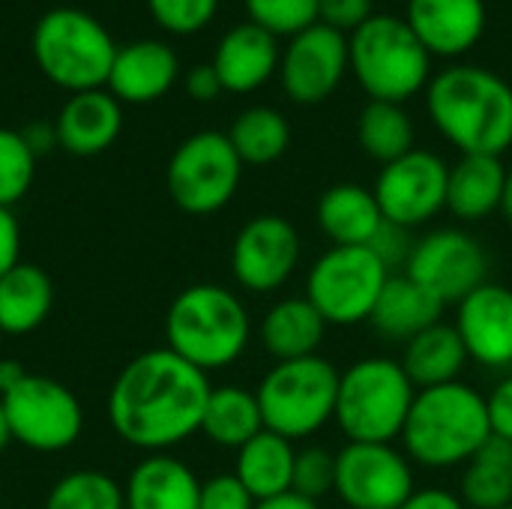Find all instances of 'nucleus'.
I'll list each match as a JSON object with an SVG mask.
<instances>
[{
  "label": "nucleus",
  "mask_w": 512,
  "mask_h": 509,
  "mask_svg": "<svg viewBox=\"0 0 512 509\" xmlns=\"http://www.w3.org/2000/svg\"><path fill=\"white\" fill-rule=\"evenodd\" d=\"M210 375L171 348L132 357L114 378L105 414L120 441L135 450L168 453L201 432L210 399Z\"/></svg>",
  "instance_id": "1"
},
{
  "label": "nucleus",
  "mask_w": 512,
  "mask_h": 509,
  "mask_svg": "<svg viewBox=\"0 0 512 509\" xmlns=\"http://www.w3.org/2000/svg\"><path fill=\"white\" fill-rule=\"evenodd\" d=\"M435 129L462 153L504 156L512 147V87L495 72L456 63L426 87Z\"/></svg>",
  "instance_id": "2"
},
{
  "label": "nucleus",
  "mask_w": 512,
  "mask_h": 509,
  "mask_svg": "<svg viewBox=\"0 0 512 509\" xmlns=\"http://www.w3.org/2000/svg\"><path fill=\"white\" fill-rule=\"evenodd\" d=\"M492 438L486 393L465 381L417 390L402 429V450L414 468H465Z\"/></svg>",
  "instance_id": "3"
},
{
  "label": "nucleus",
  "mask_w": 512,
  "mask_h": 509,
  "mask_svg": "<svg viewBox=\"0 0 512 509\" xmlns=\"http://www.w3.org/2000/svg\"><path fill=\"white\" fill-rule=\"evenodd\" d=\"M249 342V309L225 285H189L165 312V348L207 375L234 366L246 354Z\"/></svg>",
  "instance_id": "4"
},
{
  "label": "nucleus",
  "mask_w": 512,
  "mask_h": 509,
  "mask_svg": "<svg viewBox=\"0 0 512 509\" xmlns=\"http://www.w3.org/2000/svg\"><path fill=\"white\" fill-rule=\"evenodd\" d=\"M348 69L372 102L402 105L432 81V54L396 15H372L348 36Z\"/></svg>",
  "instance_id": "5"
},
{
  "label": "nucleus",
  "mask_w": 512,
  "mask_h": 509,
  "mask_svg": "<svg viewBox=\"0 0 512 509\" xmlns=\"http://www.w3.org/2000/svg\"><path fill=\"white\" fill-rule=\"evenodd\" d=\"M414 399L417 387L396 357H360L339 375L336 426L348 441L393 444Z\"/></svg>",
  "instance_id": "6"
},
{
  "label": "nucleus",
  "mask_w": 512,
  "mask_h": 509,
  "mask_svg": "<svg viewBox=\"0 0 512 509\" xmlns=\"http://www.w3.org/2000/svg\"><path fill=\"white\" fill-rule=\"evenodd\" d=\"M339 375L321 354L273 363L255 387L264 429L297 444L336 423Z\"/></svg>",
  "instance_id": "7"
},
{
  "label": "nucleus",
  "mask_w": 512,
  "mask_h": 509,
  "mask_svg": "<svg viewBox=\"0 0 512 509\" xmlns=\"http://www.w3.org/2000/svg\"><path fill=\"white\" fill-rule=\"evenodd\" d=\"M114 57L117 45L111 33L84 9L60 6L36 21L33 60L51 84L69 93L102 90Z\"/></svg>",
  "instance_id": "8"
},
{
  "label": "nucleus",
  "mask_w": 512,
  "mask_h": 509,
  "mask_svg": "<svg viewBox=\"0 0 512 509\" xmlns=\"http://www.w3.org/2000/svg\"><path fill=\"white\" fill-rule=\"evenodd\" d=\"M393 273L369 246H330L306 273V300L330 327L366 324Z\"/></svg>",
  "instance_id": "9"
},
{
  "label": "nucleus",
  "mask_w": 512,
  "mask_h": 509,
  "mask_svg": "<svg viewBox=\"0 0 512 509\" xmlns=\"http://www.w3.org/2000/svg\"><path fill=\"white\" fill-rule=\"evenodd\" d=\"M243 162L228 132L204 129L189 135L171 156L165 183L171 201L192 216H210L231 204L240 189Z\"/></svg>",
  "instance_id": "10"
},
{
  "label": "nucleus",
  "mask_w": 512,
  "mask_h": 509,
  "mask_svg": "<svg viewBox=\"0 0 512 509\" xmlns=\"http://www.w3.org/2000/svg\"><path fill=\"white\" fill-rule=\"evenodd\" d=\"M12 441L33 453H63L84 432V408L78 396L45 375H24L3 399Z\"/></svg>",
  "instance_id": "11"
},
{
  "label": "nucleus",
  "mask_w": 512,
  "mask_h": 509,
  "mask_svg": "<svg viewBox=\"0 0 512 509\" xmlns=\"http://www.w3.org/2000/svg\"><path fill=\"white\" fill-rule=\"evenodd\" d=\"M333 492L345 509H399L417 492V468L396 444L345 441Z\"/></svg>",
  "instance_id": "12"
},
{
  "label": "nucleus",
  "mask_w": 512,
  "mask_h": 509,
  "mask_svg": "<svg viewBox=\"0 0 512 509\" xmlns=\"http://www.w3.org/2000/svg\"><path fill=\"white\" fill-rule=\"evenodd\" d=\"M402 273L444 306H456L489 282V255L465 228H435L417 237Z\"/></svg>",
  "instance_id": "13"
},
{
  "label": "nucleus",
  "mask_w": 512,
  "mask_h": 509,
  "mask_svg": "<svg viewBox=\"0 0 512 509\" xmlns=\"http://www.w3.org/2000/svg\"><path fill=\"white\" fill-rule=\"evenodd\" d=\"M447 177L450 165L438 153L414 147L402 159L381 165L372 192L387 222L417 231L447 210Z\"/></svg>",
  "instance_id": "14"
},
{
  "label": "nucleus",
  "mask_w": 512,
  "mask_h": 509,
  "mask_svg": "<svg viewBox=\"0 0 512 509\" xmlns=\"http://www.w3.org/2000/svg\"><path fill=\"white\" fill-rule=\"evenodd\" d=\"M303 240L300 231L276 213L249 219L231 243L234 282L249 294H273L300 267Z\"/></svg>",
  "instance_id": "15"
},
{
  "label": "nucleus",
  "mask_w": 512,
  "mask_h": 509,
  "mask_svg": "<svg viewBox=\"0 0 512 509\" xmlns=\"http://www.w3.org/2000/svg\"><path fill=\"white\" fill-rule=\"evenodd\" d=\"M348 72V36L315 21L291 36L279 60L282 90L297 105H318L336 93Z\"/></svg>",
  "instance_id": "16"
},
{
  "label": "nucleus",
  "mask_w": 512,
  "mask_h": 509,
  "mask_svg": "<svg viewBox=\"0 0 512 509\" xmlns=\"http://www.w3.org/2000/svg\"><path fill=\"white\" fill-rule=\"evenodd\" d=\"M453 327L468 360L486 372H512V288L486 282L456 303Z\"/></svg>",
  "instance_id": "17"
},
{
  "label": "nucleus",
  "mask_w": 512,
  "mask_h": 509,
  "mask_svg": "<svg viewBox=\"0 0 512 509\" xmlns=\"http://www.w3.org/2000/svg\"><path fill=\"white\" fill-rule=\"evenodd\" d=\"M408 27L435 57H462L486 33V0H408Z\"/></svg>",
  "instance_id": "18"
},
{
  "label": "nucleus",
  "mask_w": 512,
  "mask_h": 509,
  "mask_svg": "<svg viewBox=\"0 0 512 509\" xmlns=\"http://www.w3.org/2000/svg\"><path fill=\"white\" fill-rule=\"evenodd\" d=\"M279 60V39L270 30L246 21L231 27L219 39L213 69L228 93H252L264 87L273 78V72H279Z\"/></svg>",
  "instance_id": "19"
},
{
  "label": "nucleus",
  "mask_w": 512,
  "mask_h": 509,
  "mask_svg": "<svg viewBox=\"0 0 512 509\" xmlns=\"http://www.w3.org/2000/svg\"><path fill=\"white\" fill-rule=\"evenodd\" d=\"M180 75V60L171 45L156 39H141L126 48H117L111 75H108V93L117 102L147 105L162 99Z\"/></svg>",
  "instance_id": "20"
},
{
  "label": "nucleus",
  "mask_w": 512,
  "mask_h": 509,
  "mask_svg": "<svg viewBox=\"0 0 512 509\" xmlns=\"http://www.w3.org/2000/svg\"><path fill=\"white\" fill-rule=\"evenodd\" d=\"M54 129H57V144L66 153L96 156L117 141L123 129V108L108 90L72 93L60 108Z\"/></svg>",
  "instance_id": "21"
},
{
  "label": "nucleus",
  "mask_w": 512,
  "mask_h": 509,
  "mask_svg": "<svg viewBox=\"0 0 512 509\" xmlns=\"http://www.w3.org/2000/svg\"><path fill=\"white\" fill-rule=\"evenodd\" d=\"M126 509H198L201 480L171 453H150L123 483Z\"/></svg>",
  "instance_id": "22"
},
{
  "label": "nucleus",
  "mask_w": 512,
  "mask_h": 509,
  "mask_svg": "<svg viewBox=\"0 0 512 509\" xmlns=\"http://www.w3.org/2000/svg\"><path fill=\"white\" fill-rule=\"evenodd\" d=\"M444 315V303L435 300L423 285H417L405 273H393L375 303V312L369 318L372 330L390 342V345H408L423 330L435 327Z\"/></svg>",
  "instance_id": "23"
},
{
  "label": "nucleus",
  "mask_w": 512,
  "mask_h": 509,
  "mask_svg": "<svg viewBox=\"0 0 512 509\" xmlns=\"http://www.w3.org/2000/svg\"><path fill=\"white\" fill-rule=\"evenodd\" d=\"M327 327L330 324L306 297H282L264 312L258 324V339L276 363L303 360L321 351Z\"/></svg>",
  "instance_id": "24"
},
{
  "label": "nucleus",
  "mask_w": 512,
  "mask_h": 509,
  "mask_svg": "<svg viewBox=\"0 0 512 509\" xmlns=\"http://www.w3.org/2000/svg\"><path fill=\"white\" fill-rule=\"evenodd\" d=\"M315 222L333 246H369L387 219L372 189L360 183H336L318 198Z\"/></svg>",
  "instance_id": "25"
},
{
  "label": "nucleus",
  "mask_w": 512,
  "mask_h": 509,
  "mask_svg": "<svg viewBox=\"0 0 512 509\" xmlns=\"http://www.w3.org/2000/svg\"><path fill=\"white\" fill-rule=\"evenodd\" d=\"M510 171L501 156L468 153L450 165L447 177V210L462 222H483L501 210Z\"/></svg>",
  "instance_id": "26"
},
{
  "label": "nucleus",
  "mask_w": 512,
  "mask_h": 509,
  "mask_svg": "<svg viewBox=\"0 0 512 509\" xmlns=\"http://www.w3.org/2000/svg\"><path fill=\"white\" fill-rule=\"evenodd\" d=\"M294 462L297 447L294 441L264 429L249 444L237 450L234 477L249 489L255 501H267L294 489Z\"/></svg>",
  "instance_id": "27"
},
{
  "label": "nucleus",
  "mask_w": 512,
  "mask_h": 509,
  "mask_svg": "<svg viewBox=\"0 0 512 509\" xmlns=\"http://www.w3.org/2000/svg\"><path fill=\"white\" fill-rule=\"evenodd\" d=\"M54 306L51 276L27 261H18L0 276V333L27 336L45 324Z\"/></svg>",
  "instance_id": "28"
},
{
  "label": "nucleus",
  "mask_w": 512,
  "mask_h": 509,
  "mask_svg": "<svg viewBox=\"0 0 512 509\" xmlns=\"http://www.w3.org/2000/svg\"><path fill=\"white\" fill-rule=\"evenodd\" d=\"M399 363L408 372V378L414 381V387L426 390V387L462 381V372L468 369L471 360H468V351H465L456 327L447 321H438L435 327L423 330L417 339H411L402 348Z\"/></svg>",
  "instance_id": "29"
},
{
  "label": "nucleus",
  "mask_w": 512,
  "mask_h": 509,
  "mask_svg": "<svg viewBox=\"0 0 512 509\" xmlns=\"http://www.w3.org/2000/svg\"><path fill=\"white\" fill-rule=\"evenodd\" d=\"M261 432H264V417L255 390H246L240 384H225L210 390L201 420V435L210 444L237 453Z\"/></svg>",
  "instance_id": "30"
},
{
  "label": "nucleus",
  "mask_w": 512,
  "mask_h": 509,
  "mask_svg": "<svg viewBox=\"0 0 512 509\" xmlns=\"http://www.w3.org/2000/svg\"><path fill=\"white\" fill-rule=\"evenodd\" d=\"M468 509H504L512 504V444L489 438L462 468L459 492Z\"/></svg>",
  "instance_id": "31"
},
{
  "label": "nucleus",
  "mask_w": 512,
  "mask_h": 509,
  "mask_svg": "<svg viewBox=\"0 0 512 509\" xmlns=\"http://www.w3.org/2000/svg\"><path fill=\"white\" fill-rule=\"evenodd\" d=\"M228 141L234 144L243 165H270L285 156L291 144V126L282 111L255 105V108H246L231 123Z\"/></svg>",
  "instance_id": "32"
},
{
  "label": "nucleus",
  "mask_w": 512,
  "mask_h": 509,
  "mask_svg": "<svg viewBox=\"0 0 512 509\" xmlns=\"http://www.w3.org/2000/svg\"><path fill=\"white\" fill-rule=\"evenodd\" d=\"M357 141L375 162H396L414 150V120L402 105L369 102L357 120Z\"/></svg>",
  "instance_id": "33"
},
{
  "label": "nucleus",
  "mask_w": 512,
  "mask_h": 509,
  "mask_svg": "<svg viewBox=\"0 0 512 509\" xmlns=\"http://www.w3.org/2000/svg\"><path fill=\"white\" fill-rule=\"evenodd\" d=\"M45 509H126V498L123 486L111 474L78 468L51 486Z\"/></svg>",
  "instance_id": "34"
},
{
  "label": "nucleus",
  "mask_w": 512,
  "mask_h": 509,
  "mask_svg": "<svg viewBox=\"0 0 512 509\" xmlns=\"http://www.w3.org/2000/svg\"><path fill=\"white\" fill-rule=\"evenodd\" d=\"M36 177V156L27 147L21 129L0 126V207L12 210L18 204Z\"/></svg>",
  "instance_id": "35"
},
{
  "label": "nucleus",
  "mask_w": 512,
  "mask_h": 509,
  "mask_svg": "<svg viewBox=\"0 0 512 509\" xmlns=\"http://www.w3.org/2000/svg\"><path fill=\"white\" fill-rule=\"evenodd\" d=\"M249 21L279 36H297L318 21L321 0H243Z\"/></svg>",
  "instance_id": "36"
},
{
  "label": "nucleus",
  "mask_w": 512,
  "mask_h": 509,
  "mask_svg": "<svg viewBox=\"0 0 512 509\" xmlns=\"http://www.w3.org/2000/svg\"><path fill=\"white\" fill-rule=\"evenodd\" d=\"M336 489V453L321 444H306L297 450L294 489L309 501H321Z\"/></svg>",
  "instance_id": "37"
},
{
  "label": "nucleus",
  "mask_w": 512,
  "mask_h": 509,
  "mask_svg": "<svg viewBox=\"0 0 512 509\" xmlns=\"http://www.w3.org/2000/svg\"><path fill=\"white\" fill-rule=\"evenodd\" d=\"M147 6L159 27L177 36H189L213 21L219 0H147Z\"/></svg>",
  "instance_id": "38"
},
{
  "label": "nucleus",
  "mask_w": 512,
  "mask_h": 509,
  "mask_svg": "<svg viewBox=\"0 0 512 509\" xmlns=\"http://www.w3.org/2000/svg\"><path fill=\"white\" fill-rule=\"evenodd\" d=\"M255 498L249 489L231 474H213L201 480V501L198 509H255Z\"/></svg>",
  "instance_id": "39"
},
{
  "label": "nucleus",
  "mask_w": 512,
  "mask_h": 509,
  "mask_svg": "<svg viewBox=\"0 0 512 509\" xmlns=\"http://www.w3.org/2000/svg\"><path fill=\"white\" fill-rule=\"evenodd\" d=\"M414 243H417V240L411 237L408 228H399V225H393V222H384L381 231L375 234V240L369 243V249L378 255V261H381L390 273H402L405 264H408V258H411V252H414Z\"/></svg>",
  "instance_id": "40"
},
{
  "label": "nucleus",
  "mask_w": 512,
  "mask_h": 509,
  "mask_svg": "<svg viewBox=\"0 0 512 509\" xmlns=\"http://www.w3.org/2000/svg\"><path fill=\"white\" fill-rule=\"evenodd\" d=\"M372 0H321L318 21L339 30V33H354L372 18Z\"/></svg>",
  "instance_id": "41"
},
{
  "label": "nucleus",
  "mask_w": 512,
  "mask_h": 509,
  "mask_svg": "<svg viewBox=\"0 0 512 509\" xmlns=\"http://www.w3.org/2000/svg\"><path fill=\"white\" fill-rule=\"evenodd\" d=\"M486 408H489L492 435L512 444V372L501 375L492 384V390L486 393Z\"/></svg>",
  "instance_id": "42"
},
{
  "label": "nucleus",
  "mask_w": 512,
  "mask_h": 509,
  "mask_svg": "<svg viewBox=\"0 0 512 509\" xmlns=\"http://www.w3.org/2000/svg\"><path fill=\"white\" fill-rule=\"evenodd\" d=\"M21 261V228L12 210L0 207V276Z\"/></svg>",
  "instance_id": "43"
},
{
  "label": "nucleus",
  "mask_w": 512,
  "mask_h": 509,
  "mask_svg": "<svg viewBox=\"0 0 512 509\" xmlns=\"http://www.w3.org/2000/svg\"><path fill=\"white\" fill-rule=\"evenodd\" d=\"M222 90H225V87H222V81H219L213 63L195 66V69L186 75V93H189L195 102H213Z\"/></svg>",
  "instance_id": "44"
},
{
  "label": "nucleus",
  "mask_w": 512,
  "mask_h": 509,
  "mask_svg": "<svg viewBox=\"0 0 512 509\" xmlns=\"http://www.w3.org/2000/svg\"><path fill=\"white\" fill-rule=\"evenodd\" d=\"M399 509H468L462 504V498L444 486H426L417 489Z\"/></svg>",
  "instance_id": "45"
},
{
  "label": "nucleus",
  "mask_w": 512,
  "mask_h": 509,
  "mask_svg": "<svg viewBox=\"0 0 512 509\" xmlns=\"http://www.w3.org/2000/svg\"><path fill=\"white\" fill-rule=\"evenodd\" d=\"M21 135H24V141H27V147L33 150L36 159H39L42 153L60 147V144H57V129H54V123H45V120L27 123V126L21 129Z\"/></svg>",
  "instance_id": "46"
},
{
  "label": "nucleus",
  "mask_w": 512,
  "mask_h": 509,
  "mask_svg": "<svg viewBox=\"0 0 512 509\" xmlns=\"http://www.w3.org/2000/svg\"><path fill=\"white\" fill-rule=\"evenodd\" d=\"M255 509H321L318 501H309L297 492H285V495H276V498H267V501H258Z\"/></svg>",
  "instance_id": "47"
},
{
  "label": "nucleus",
  "mask_w": 512,
  "mask_h": 509,
  "mask_svg": "<svg viewBox=\"0 0 512 509\" xmlns=\"http://www.w3.org/2000/svg\"><path fill=\"white\" fill-rule=\"evenodd\" d=\"M24 369H21V363L18 360H0V399L12 390V387H18L21 381H24Z\"/></svg>",
  "instance_id": "48"
},
{
  "label": "nucleus",
  "mask_w": 512,
  "mask_h": 509,
  "mask_svg": "<svg viewBox=\"0 0 512 509\" xmlns=\"http://www.w3.org/2000/svg\"><path fill=\"white\" fill-rule=\"evenodd\" d=\"M12 444V432H9V420H6V408L0 402V453Z\"/></svg>",
  "instance_id": "49"
},
{
  "label": "nucleus",
  "mask_w": 512,
  "mask_h": 509,
  "mask_svg": "<svg viewBox=\"0 0 512 509\" xmlns=\"http://www.w3.org/2000/svg\"><path fill=\"white\" fill-rule=\"evenodd\" d=\"M501 213H504V219L512 225V171L510 177H507V192H504V204H501Z\"/></svg>",
  "instance_id": "50"
},
{
  "label": "nucleus",
  "mask_w": 512,
  "mask_h": 509,
  "mask_svg": "<svg viewBox=\"0 0 512 509\" xmlns=\"http://www.w3.org/2000/svg\"><path fill=\"white\" fill-rule=\"evenodd\" d=\"M504 509H512V504H510V507H504Z\"/></svg>",
  "instance_id": "51"
},
{
  "label": "nucleus",
  "mask_w": 512,
  "mask_h": 509,
  "mask_svg": "<svg viewBox=\"0 0 512 509\" xmlns=\"http://www.w3.org/2000/svg\"><path fill=\"white\" fill-rule=\"evenodd\" d=\"M0 509H9V507H0Z\"/></svg>",
  "instance_id": "52"
}]
</instances>
